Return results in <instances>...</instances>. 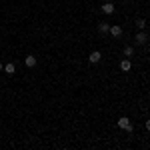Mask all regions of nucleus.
<instances>
[{"mask_svg":"<svg viewBox=\"0 0 150 150\" xmlns=\"http://www.w3.org/2000/svg\"><path fill=\"white\" fill-rule=\"evenodd\" d=\"M118 126L122 128V130H128V132H132V122H130L128 118H124V116H122V118H118Z\"/></svg>","mask_w":150,"mask_h":150,"instance_id":"obj_1","label":"nucleus"},{"mask_svg":"<svg viewBox=\"0 0 150 150\" xmlns=\"http://www.w3.org/2000/svg\"><path fill=\"white\" fill-rule=\"evenodd\" d=\"M120 70H122V72H130V70H132V64H130V60H122V62H120Z\"/></svg>","mask_w":150,"mask_h":150,"instance_id":"obj_2","label":"nucleus"},{"mask_svg":"<svg viewBox=\"0 0 150 150\" xmlns=\"http://www.w3.org/2000/svg\"><path fill=\"white\" fill-rule=\"evenodd\" d=\"M24 64H26L28 68H34V66H36V56H32V54H30V56H26Z\"/></svg>","mask_w":150,"mask_h":150,"instance_id":"obj_3","label":"nucleus"},{"mask_svg":"<svg viewBox=\"0 0 150 150\" xmlns=\"http://www.w3.org/2000/svg\"><path fill=\"white\" fill-rule=\"evenodd\" d=\"M100 58H102V54H100V52L96 50V52H92V54L88 56V60H90L92 64H96V62H100Z\"/></svg>","mask_w":150,"mask_h":150,"instance_id":"obj_4","label":"nucleus"},{"mask_svg":"<svg viewBox=\"0 0 150 150\" xmlns=\"http://www.w3.org/2000/svg\"><path fill=\"white\" fill-rule=\"evenodd\" d=\"M108 30H110V24L108 22H100L98 24V32H100V34H106Z\"/></svg>","mask_w":150,"mask_h":150,"instance_id":"obj_5","label":"nucleus"},{"mask_svg":"<svg viewBox=\"0 0 150 150\" xmlns=\"http://www.w3.org/2000/svg\"><path fill=\"white\" fill-rule=\"evenodd\" d=\"M146 40H148V36L144 34V32H138V34H136V44H144Z\"/></svg>","mask_w":150,"mask_h":150,"instance_id":"obj_6","label":"nucleus"},{"mask_svg":"<svg viewBox=\"0 0 150 150\" xmlns=\"http://www.w3.org/2000/svg\"><path fill=\"white\" fill-rule=\"evenodd\" d=\"M108 32H110L112 36H120V34H122V28H120V26H110Z\"/></svg>","mask_w":150,"mask_h":150,"instance_id":"obj_7","label":"nucleus"},{"mask_svg":"<svg viewBox=\"0 0 150 150\" xmlns=\"http://www.w3.org/2000/svg\"><path fill=\"white\" fill-rule=\"evenodd\" d=\"M102 12H106V14H112V12H114V6H112L110 2H106V4H102Z\"/></svg>","mask_w":150,"mask_h":150,"instance_id":"obj_8","label":"nucleus"},{"mask_svg":"<svg viewBox=\"0 0 150 150\" xmlns=\"http://www.w3.org/2000/svg\"><path fill=\"white\" fill-rule=\"evenodd\" d=\"M4 72H6V74H14V72H16V66H14L12 62H8V64L4 66Z\"/></svg>","mask_w":150,"mask_h":150,"instance_id":"obj_9","label":"nucleus"},{"mask_svg":"<svg viewBox=\"0 0 150 150\" xmlns=\"http://www.w3.org/2000/svg\"><path fill=\"white\" fill-rule=\"evenodd\" d=\"M124 54H126V58H130L132 54H134V48H132V46H126V48H124Z\"/></svg>","mask_w":150,"mask_h":150,"instance_id":"obj_10","label":"nucleus"},{"mask_svg":"<svg viewBox=\"0 0 150 150\" xmlns=\"http://www.w3.org/2000/svg\"><path fill=\"white\" fill-rule=\"evenodd\" d=\"M136 26H138L140 30H144V26H146V22H144V20L140 18V20H136Z\"/></svg>","mask_w":150,"mask_h":150,"instance_id":"obj_11","label":"nucleus"},{"mask_svg":"<svg viewBox=\"0 0 150 150\" xmlns=\"http://www.w3.org/2000/svg\"><path fill=\"white\" fill-rule=\"evenodd\" d=\"M146 130H150V120H146Z\"/></svg>","mask_w":150,"mask_h":150,"instance_id":"obj_12","label":"nucleus"},{"mask_svg":"<svg viewBox=\"0 0 150 150\" xmlns=\"http://www.w3.org/2000/svg\"><path fill=\"white\" fill-rule=\"evenodd\" d=\"M2 70H4V66H2V64H0V72H2Z\"/></svg>","mask_w":150,"mask_h":150,"instance_id":"obj_13","label":"nucleus"}]
</instances>
